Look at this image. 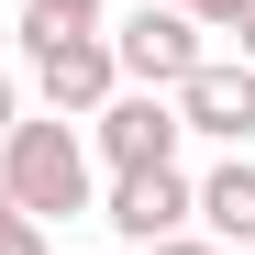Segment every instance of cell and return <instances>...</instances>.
Returning a JSON list of instances; mask_svg holds the SVG:
<instances>
[{"mask_svg": "<svg viewBox=\"0 0 255 255\" xmlns=\"http://www.w3.org/2000/svg\"><path fill=\"white\" fill-rule=\"evenodd\" d=\"M0 200L22 222H78L89 211V144H78V122H11L0 133Z\"/></svg>", "mask_w": 255, "mask_h": 255, "instance_id": "cell-1", "label": "cell"}, {"mask_svg": "<svg viewBox=\"0 0 255 255\" xmlns=\"http://www.w3.org/2000/svg\"><path fill=\"white\" fill-rule=\"evenodd\" d=\"M22 67H33V89L56 100V122H67V111L89 122V111L122 89V67H111V33H100V22H45V11H22Z\"/></svg>", "mask_w": 255, "mask_h": 255, "instance_id": "cell-2", "label": "cell"}, {"mask_svg": "<svg viewBox=\"0 0 255 255\" xmlns=\"http://www.w3.org/2000/svg\"><path fill=\"white\" fill-rule=\"evenodd\" d=\"M78 144H89L111 178H122V166H178V100H166V89H111Z\"/></svg>", "mask_w": 255, "mask_h": 255, "instance_id": "cell-3", "label": "cell"}, {"mask_svg": "<svg viewBox=\"0 0 255 255\" xmlns=\"http://www.w3.org/2000/svg\"><path fill=\"white\" fill-rule=\"evenodd\" d=\"M166 100H178V133H211V144H244L255 133V67L244 56H200Z\"/></svg>", "mask_w": 255, "mask_h": 255, "instance_id": "cell-4", "label": "cell"}, {"mask_svg": "<svg viewBox=\"0 0 255 255\" xmlns=\"http://www.w3.org/2000/svg\"><path fill=\"white\" fill-rule=\"evenodd\" d=\"M111 67L133 78V89H178V78L200 67V22H189V11H166V0H144V11L111 33Z\"/></svg>", "mask_w": 255, "mask_h": 255, "instance_id": "cell-5", "label": "cell"}, {"mask_svg": "<svg viewBox=\"0 0 255 255\" xmlns=\"http://www.w3.org/2000/svg\"><path fill=\"white\" fill-rule=\"evenodd\" d=\"M100 222L122 244H166V233H189V178L178 166H122L111 200H100Z\"/></svg>", "mask_w": 255, "mask_h": 255, "instance_id": "cell-6", "label": "cell"}, {"mask_svg": "<svg viewBox=\"0 0 255 255\" xmlns=\"http://www.w3.org/2000/svg\"><path fill=\"white\" fill-rule=\"evenodd\" d=\"M189 222H200V244L255 255V166H244V155H222V166L189 189Z\"/></svg>", "mask_w": 255, "mask_h": 255, "instance_id": "cell-7", "label": "cell"}, {"mask_svg": "<svg viewBox=\"0 0 255 255\" xmlns=\"http://www.w3.org/2000/svg\"><path fill=\"white\" fill-rule=\"evenodd\" d=\"M211 33H233L244 67H255V0H211Z\"/></svg>", "mask_w": 255, "mask_h": 255, "instance_id": "cell-8", "label": "cell"}, {"mask_svg": "<svg viewBox=\"0 0 255 255\" xmlns=\"http://www.w3.org/2000/svg\"><path fill=\"white\" fill-rule=\"evenodd\" d=\"M0 255H45V222H22L11 200H0Z\"/></svg>", "mask_w": 255, "mask_h": 255, "instance_id": "cell-9", "label": "cell"}, {"mask_svg": "<svg viewBox=\"0 0 255 255\" xmlns=\"http://www.w3.org/2000/svg\"><path fill=\"white\" fill-rule=\"evenodd\" d=\"M22 11H45V22H100V0H22Z\"/></svg>", "mask_w": 255, "mask_h": 255, "instance_id": "cell-10", "label": "cell"}, {"mask_svg": "<svg viewBox=\"0 0 255 255\" xmlns=\"http://www.w3.org/2000/svg\"><path fill=\"white\" fill-rule=\"evenodd\" d=\"M144 255H222V244H200V233H166V244H144Z\"/></svg>", "mask_w": 255, "mask_h": 255, "instance_id": "cell-11", "label": "cell"}, {"mask_svg": "<svg viewBox=\"0 0 255 255\" xmlns=\"http://www.w3.org/2000/svg\"><path fill=\"white\" fill-rule=\"evenodd\" d=\"M11 122H22V89H11V67H0V133H11Z\"/></svg>", "mask_w": 255, "mask_h": 255, "instance_id": "cell-12", "label": "cell"}, {"mask_svg": "<svg viewBox=\"0 0 255 255\" xmlns=\"http://www.w3.org/2000/svg\"><path fill=\"white\" fill-rule=\"evenodd\" d=\"M166 11H189V22H211V0H166Z\"/></svg>", "mask_w": 255, "mask_h": 255, "instance_id": "cell-13", "label": "cell"}]
</instances>
